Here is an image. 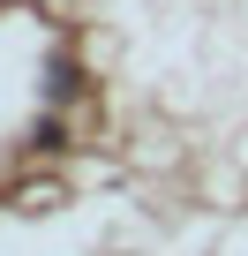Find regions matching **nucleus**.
I'll return each instance as SVG.
<instances>
[{"mask_svg":"<svg viewBox=\"0 0 248 256\" xmlns=\"http://www.w3.org/2000/svg\"><path fill=\"white\" fill-rule=\"evenodd\" d=\"M45 98H75V60H68V53L45 68Z\"/></svg>","mask_w":248,"mask_h":256,"instance_id":"nucleus-1","label":"nucleus"}]
</instances>
